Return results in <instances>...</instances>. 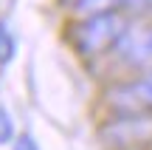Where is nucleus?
<instances>
[{"label":"nucleus","mask_w":152,"mask_h":150,"mask_svg":"<svg viewBox=\"0 0 152 150\" xmlns=\"http://www.w3.org/2000/svg\"><path fill=\"white\" fill-rule=\"evenodd\" d=\"M127 31V23L118 11H107V14H96V17H82L73 26V45L79 54L85 57H99L104 51H110Z\"/></svg>","instance_id":"1"},{"label":"nucleus","mask_w":152,"mask_h":150,"mask_svg":"<svg viewBox=\"0 0 152 150\" xmlns=\"http://www.w3.org/2000/svg\"><path fill=\"white\" fill-rule=\"evenodd\" d=\"M115 105L124 111H152V68L144 74L141 79L124 85L113 94Z\"/></svg>","instance_id":"2"},{"label":"nucleus","mask_w":152,"mask_h":150,"mask_svg":"<svg viewBox=\"0 0 152 150\" xmlns=\"http://www.w3.org/2000/svg\"><path fill=\"white\" fill-rule=\"evenodd\" d=\"M124 43V60L130 65H141V68H152V28H144V31H132L118 40Z\"/></svg>","instance_id":"3"},{"label":"nucleus","mask_w":152,"mask_h":150,"mask_svg":"<svg viewBox=\"0 0 152 150\" xmlns=\"http://www.w3.org/2000/svg\"><path fill=\"white\" fill-rule=\"evenodd\" d=\"M121 0H73V14L79 17H96V14H107V11H118Z\"/></svg>","instance_id":"4"},{"label":"nucleus","mask_w":152,"mask_h":150,"mask_svg":"<svg viewBox=\"0 0 152 150\" xmlns=\"http://www.w3.org/2000/svg\"><path fill=\"white\" fill-rule=\"evenodd\" d=\"M14 54H17V40H14V34L9 31V26L0 20V65L11 62Z\"/></svg>","instance_id":"5"},{"label":"nucleus","mask_w":152,"mask_h":150,"mask_svg":"<svg viewBox=\"0 0 152 150\" xmlns=\"http://www.w3.org/2000/svg\"><path fill=\"white\" fill-rule=\"evenodd\" d=\"M11 139H14V122H11V116L0 108V145H9Z\"/></svg>","instance_id":"6"},{"label":"nucleus","mask_w":152,"mask_h":150,"mask_svg":"<svg viewBox=\"0 0 152 150\" xmlns=\"http://www.w3.org/2000/svg\"><path fill=\"white\" fill-rule=\"evenodd\" d=\"M121 9H130V11H144V9H152V0H121Z\"/></svg>","instance_id":"7"},{"label":"nucleus","mask_w":152,"mask_h":150,"mask_svg":"<svg viewBox=\"0 0 152 150\" xmlns=\"http://www.w3.org/2000/svg\"><path fill=\"white\" fill-rule=\"evenodd\" d=\"M14 150H37V142H34L28 133H23V136H17V142H14Z\"/></svg>","instance_id":"8"}]
</instances>
